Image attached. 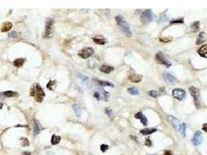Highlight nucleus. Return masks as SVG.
Returning a JSON list of instances; mask_svg holds the SVG:
<instances>
[{"label":"nucleus","mask_w":207,"mask_h":155,"mask_svg":"<svg viewBox=\"0 0 207 155\" xmlns=\"http://www.w3.org/2000/svg\"><path fill=\"white\" fill-rule=\"evenodd\" d=\"M116 23L117 25L120 27L122 32L123 33V34L128 37L132 36V32L130 30V26L129 24L126 23V21L124 19V18L122 16H118L116 17Z\"/></svg>","instance_id":"2"},{"label":"nucleus","mask_w":207,"mask_h":155,"mask_svg":"<svg viewBox=\"0 0 207 155\" xmlns=\"http://www.w3.org/2000/svg\"><path fill=\"white\" fill-rule=\"evenodd\" d=\"M30 96L34 97L37 103H41L45 96L44 91L39 84H35L30 88Z\"/></svg>","instance_id":"1"},{"label":"nucleus","mask_w":207,"mask_h":155,"mask_svg":"<svg viewBox=\"0 0 207 155\" xmlns=\"http://www.w3.org/2000/svg\"><path fill=\"white\" fill-rule=\"evenodd\" d=\"M203 130L206 133H207V123H204V124H203Z\"/></svg>","instance_id":"39"},{"label":"nucleus","mask_w":207,"mask_h":155,"mask_svg":"<svg viewBox=\"0 0 207 155\" xmlns=\"http://www.w3.org/2000/svg\"><path fill=\"white\" fill-rule=\"evenodd\" d=\"M12 27H13V23L11 22H5V23H2V25L1 26V31L2 33L8 32L9 30H11Z\"/></svg>","instance_id":"14"},{"label":"nucleus","mask_w":207,"mask_h":155,"mask_svg":"<svg viewBox=\"0 0 207 155\" xmlns=\"http://www.w3.org/2000/svg\"><path fill=\"white\" fill-rule=\"evenodd\" d=\"M54 19L53 18H47L45 23V29L44 32L43 33V37L45 39L51 38L54 32Z\"/></svg>","instance_id":"3"},{"label":"nucleus","mask_w":207,"mask_h":155,"mask_svg":"<svg viewBox=\"0 0 207 155\" xmlns=\"http://www.w3.org/2000/svg\"><path fill=\"white\" fill-rule=\"evenodd\" d=\"M155 59L158 64L165 65V66H167V67H170V66L172 65V64L164 57V54H163L161 52H158V53L156 54Z\"/></svg>","instance_id":"7"},{"label":"nucleus","mask_w":207,"mask_h":155,"mask_svg":"<svg viewBox=\"0 0 207 155\" xmlns=\"http://www.w3.org/2000/svg\"><path fill=\"white\" fill-rule=\"evenodd\" d=\"M191 28H192V30L193 32H197L199 30V21H196L194 23L192 24L191 26Z\"/></svg>","instance_id":"28"},{"label":"nucleus","mask_w":207,"mask_h":155,"mask_svg":"<svg viewBox=\"0 0 207 155\" xmlns=\"http://www.w3.org/2000/svg\"><path fill=\"white\" fill-rule=\"evenodd\" d=\"M160 41H161V42H169L170 40H169L168 39H163V38H161V39H160Z\"/></svg>","instance_id":"41"},{"label":"nucleus","mask_w":207,"mask_h":155,"mask_svg":"<svg viewBox=\"0 0 207 155\" xmlns=\"http://www.w3.org/2000/svg\"><path fill=\"white\" fill-rule=\"evenodd\" d=\"M61 141V137L57 136L55 134H54L51 137V144L52 145H56L57 143H59Z\"/></svg>","instance_id":"25"},{"label":"nucleus","mask_w":207,"mask_h":155,"mask_svg":"<svg viewBox=\"0 0 207 155\" xmlns=\"http://www.w3.org/2000/svg\"><path fill=\"white\" fill-rule=\"evenodd\" d=\"M109 95V93L107 92H105L102 88H99L95 89V91L93 92V96L98 100L108 101Z\"/></svg>","instance_id":"4"},{"label":"nucleus","mask_w":207,"mask_h":155,"mask_svg":"<svg viewBox=\"0 0 207 155\" xmlns=\"http://www.w3.org/2000/svg\"><path fill=\"white\" fill-rule=\"evenodd\" d=\"M145 145L146 146H147V147H151V144H152V143H151V140L149 139V138H147L146 139V140H145Z\"/></svg>","instance_id":"36"},{"label":"nucleus","mask_w":207,"mask_h":155,"mask_svg":"<svg viewBox=\"0 0 207 155\" xmlns=\"http://www.w3.org/2000/svg\"><path fill=\"white\" fill-rule=\"evenodd\" d=\"M5 97H7V98H11V97H16L17 95H18V93L17 92H13V91H6V92H4L2 93Z\"/></svg>","instance_id":"21"},{"label":"nucleus","mask_w":207,"mask_h":155,"mask_svg":"<svg viewBox=\"0 0 207 155\" xmlns=\"http://www.w3.org/2000/svg\"><path fill=\"white\" fill-rule=\"evenodd\" d=\"M203 142V136H202V133L200 131H197L194 137L192 138V143L195 146H198L201 143Z\"/></svg>","instance_id":"10"},{"label":"nucleus","mask_w":207,"mask_h":155,"mask_svg":"<svg viewBox=\"0 0 207 155\" xmlns=\"http://www.w3.org/2000/svg\"><path fill=\"white\" fill-rule=\"evenodd\" d=\"M198 53L199 54L203 57H206L207 58V44H205L202 47H200V48L198 50Z\"/></svg>","instance_id":"17"},{"label":"nucleus","mask_w":207,"mask_h":155,"mask_svg":"<svg viewBox=\"0 0 207 155\" xmlns=\"http://www.w3.org/2000/svg\"><path fill=\"white\" fill-rule=\"evenodd\" d=\"M41 129H42V128H41V126H40V125L39 122H38V121H35L34 122V135L38 134V133H39V132L40 131V130H41Z\"/></svg>","instance_id":"29"},{"label":"nucleus","mask_w":207,"mask_h":155,"mask_svg":"<svg viewBox=\"0 0 207 155\" xmlns=\"http://www.w3.org/2000/svg\"><path fill=\"white\" fill-rule=\"evenodd\" d=\"M172 95L174 98H175L176 99H178L179 101L183 100L185 98V96H186L185 92L183 89H182V88H174L173 90Z\"/></svg>","instance_id":"8"},{"label":"nucleus","mask_w":207,"mask_h":155,"mask_svg":"<svg viewBox=\"0 0 207 155\" xmlns=\"http://www.w3.org/2000/svg\"><path fill=\"white\" fill-rule=\"evenodd\" d=\"M56 85V82H55V81H50V82L47 83V88H50L51 90H53L52 86H54V85Z\"/></svg>","instance_id":"31"},{"label":"nucleus","mask_w":207,"mask_h":155,"mask_svg":"<svg viewBox=\"0 0 207 155\" xmlns=\"http://www.w3.org/2000/svg\"><path fill=\"white\" fill-rule=\"evenodd\" d=\"M23 155H32V154H31V153L26 151V152H23Z\"/></svg>","instance_id":"42"},{"label":"nucleus","mask_w":207,"mask_h":155,"mask_svg":"<svg viewBox=\"0 0 207 155\" xmlns=\"http://www.w3.org/2000/svg\"><path fill=\"white\" fill-rule=\"evenodd\" d=\"M17 33L15 32V31H13V32H11V33L9 34V37H13V38L17 37Z\"/></svg>","instance_id":"37"},{"label":"nucleus","mask_w":207,"mask_h":155,"mask_svg":"<svg viewBox=\"0 0 207 155\" xmlns=\"http://www.w3.org/2000/svg\"><path fill=\"white\" fill-rule=\"evenodd\" d=\"M185 130H186V124L185 123H182L179 126V132L181 133V135L184 137L185 136Z\"/></svg>","instance_id":"27"},{"label":"nucleus","mask_w":207,"mask_h":155,"mask_svg":"<svg viewBox=\"0 0 207 155\" xmlns=\"http://www.w3.org/2000/svg\"><path fill=\"white\" fill-rule=\"evenodd\" d=\"M25 62V59L24 58H17L13 61V65L15 67H21L23 63Z\"/></svg>","instance_id":"23"},{"label":"nucleus","mask_w":207,"mask_h":155,"mask_svg":"<svg viewBox=\"0 0 207 155\" xmlns=\"http://www.w3.org/2000/svg\"><path fill=\"white\" fill-rule=\"evenodd\" d=\"M94 54V50L92 47H86L82 49V51L78 52V55L83 58V59H87L89 57H91Z\"/></svg>","instance_id":"9"},{"label":"nucleus","mask_w":207,"mask_h":155,"mask_svg":"<svg viewBox=\"0 0 207 155\" xmlns=\"http://www.w3.org/2000/svg\"><path fill=\"white\" fill-rule=\"evenodd\" d=\"M95 82L99 85H103V86H109V87H113L114 85L109 82H105V81H101V80H95Z\"/></svg>","instance_id":"24"},{"label":"nucleus","mask_w":207,"mask_h":155,"mask_svg":"<svg viewBox=\"0 0 207 155\" xmlns=\"http://www.w3.org/2000/svg\"><path fill=\"white\" fill-rule=\"evenodd\" d=\"M163 155H172V153L170 151H164V153Z\"/></svg>","instance_id":"40"},{"label":"nucleus","mask_w":207,"mask_h":155,"mask_svg":"<svg viewBox=\"0 0 207 155\" xmlns=\"http://www.w3.org/2000/svg\"><path fill=\"white\" fill-rule=\"evenodd\" d=\"M72 109H73V111H74V113H75V114L76 115L77 117H78V118L81 117V116H82V110H81L80 107L78 105H76V104L73 105H72Z\"/></svg>","instance_id":"19"},{"label":"nucleus","mask_w":207,"mask_h":155,"mask_svg":"<svg viewBox=\"0 0 207 155\" xmlns=\"http://www.w3.org/2000/svg\"><path fill=\"white\" fill-rule=\"evenodd\" d=\"M166 20H167V17H166L165 16H163V17H160L159 20H158V22H159V23H164Z\"/></svg>","instance_id":"38"},{"label":"nucleus","mask_w":207,"mask_h":155,"mask_svg":"<svg viewBox=\"0 0 207 155\" xmlns=\"http://www.w3.org/2000/svg\"><path fill=\"white\" fill-rule=\"evenodd\" d=\"M134 117H135L136 119L140 120L141 123H142L144 126H147V122H147V117H146L141 112H138L137 113H135Z\"/></svg>","instance_id":"12"},{"label":"nucleus","mask_w":207,"mask_h":155,"mask_svg":"<svg viewBox=\"0 0 207 155\" xmlns=\"http://www.w3.org/2000/svg\"><path fill=\"white\" fill-rule=\"evenodd\" d=\"M163 77H164V79L167 82H169V83H172V82H174L176 81V78L173 76L172 74H171L170 73H168V72L164 73Z\"/></svg>","instance_id":"16"},{"label":"nucleus","mask_w":207,"mask_h":155,"mask_svg":"<svg viewBox=\"0 0 207 155\" xmlns=\"http://www.w3.org/2000/svg\"><path fill=\"white\" fill-rule=\"evenodd\" d=\"M108 149H109V146L106 145V144H102V145L100 146V150H101L103 153L105 152Z\"/></svg>","instance_id":"33"},{"label":"nucleus","mask_w":207,"mask_h":155,"mask_svg":"<svg viewBox=\"0 0 207 155\" xmlns=\"http://www.w3.org/2000/svg\"><path fill=\"white\" fill-rule=\"evenodd\" d=\"M142 75L140 74H137L135 73H130V74L128 76V79L134 83H138L142 80Z\"/></svg>","instance_id":"11"},{"label":"nucleus","mask_w":207,"mask_h":155,"mask_svg":"<svg viewBox=\"0 0 207 155\" xmlns=\"http://www.w3.org/2000/svg\"><path fill=\"white\" fill-rule=\"evenodd\" d=\"M206 39V34L204 32H201L198 38H197V40H196V44H203Z\"/></svg>","instance_id":"20"},{"label":"nucleus","mask_w":207,"mask_h":155,"mask_svg":"<svg viewBox=\"0 0 207 155\" xmlns=\"http://www.w3.org/2000/svg\"><path fill=\"white\" fill-rule=\"evenodd\" d=\"M127 92L132 95H139V92H138L137 88H134V87H131V88H129L127 89Z\"/></svg>","instance_id":"26"},{"label":"nucleus","mask_w":207,"mask_h":155,"mask_svg":"<svg viewBox=\"0 0 207 155\" xmlns=\"http://www.w3.org/2000/svg\"><path fill=\"white\" fill-rule=\"evenodd\" d=\"M168 120H169V122L173 125V126H174V128H177V127H178V122H179V120H178V119H176V118L172 116H168Z\"/></svg>","instance_id":"22"},{"label":"nucleus","mask_w":207,"mask_h":155,"mask_svg":"<svg viewBox=\"0 0 207 155\" xmlns=\"http://www.w3.org/2000/svg\"><path fill=\"white\" fill-rule=\"evenodd\" d=\"M184 20L183 19H174V20H172L171 23H183Z\"/></svg>","instance_id":"35"},{"label":"nucleus","mask_w":207,"mask_h":155,"mask_svg":"<svg viewBox=\"0 0 207 155\" xmlns=\"http://www.w3.org/2000/svg\"><path fill=\"white\" fill-rule=\"evenodd\" d=\"M99 70L100 71H102L103 73H105V74H109L111 73L113 71H114V68L108 65H103L99 67Z\"/></svg>","instance_id":"13"},{"label":"nucleus","mask_w":207,"mask_h":155,"mask_svg":"<svg viewBox=\"0 0 207 155\" xmlns=\"http://www.w3.org/2000/svg\"><path fill=\"white\" fill-rule=\"evenodd\" d=\"M189 92L190 94L192 95V96L193 97L194 99V101H195V105L197 108H199L200 106V102H199V91L198 88H196L195 87L191 86L189 87Z\"/></svg>","instance_id":"6"},{"label":"nucleus","mask_w":207,"mask_h":155,"mask_svg":"<svg viewBox=\"0 0 207 155\" xmlns=\"http://www.w3.org/2000/svg\"><path fill=\"white\" fill-rule=\"evenodd\" d=\"M92 40L96 44H99V45H104L105 44V43H107V40L106 39L103 38V36H97L95 37H93L92 38Z\"/></svg>","instance_id":"15"},{"label":"nucleus","mask_w":207,"mask_h":155,"mask_svg":"<svg viewBox=\"0 0 207 155\" xmlns=\"http://www.w3.org/2000/svg\"><path fill=\"white\" fill-rule=\"evenodd\" d=\"M156 19V16L152 13L151 9H147L140 16V20L144 23H148L154 21Z\"/></svg>","instance_id":"5"},{"label":"nucleus","mask_w":207,"mask_h":155,"mask_svg":"<svg viewBox=\"0 0 207 155\" xmlns=\"http://www.w3.org/2000/svg\"><path fill=\"white\" fill-rule=\"evenodd\" d=\"M21 145H22L23 147H28V146L30 145V142H29L28 139H26V138H25V139H24V138L22 139Z\"/></svg>","instance_id":"30"},{"label":"nucleus","mask_w":207,"mask_h":155,"mask_svg":"<svg viewBox=\"0 0 207 155\" xmlns=\"http://www.w3.org/2000/svg\"><path fill=\"white\" fill-rule=\"evenodd\" d=\"M105 113H106L109 117L112 116V115H113V111H112V109H111L110 108H106V109H105Z\"/></svg>","instance_id":"34"},{"label":"nucleus","mask_w":207,"mask_h":155,"mask_svg":"<svg viewBox=\"0 0 207 155\" xmlns=\"http://www.w3.org/2000/svg\"><path fill=\"white\" fill-rule=\"evenodd\" d=\"M149 95H150L151 97H153V98H157V97L158 96V93H157L156 91H155V90L150 91V92H149Z\"/></svg>","instance_id":"32"},{"label":"nucleus","mask_w":207,"mask_h":155,"mask_svg":"<svg viewBox=\"0 0 207 155\" xmlns=\"http://www.w3.org/2000/svg\"><path fill=\"white\" fill-rule=\"evenodd\" d=\"M156 131H157L156 129H153V128H145V129H144V130H141L140 132V133L143 134V135H150V134L154 133Z\"/></svg>","instance_id":"18"}]
</instances>
